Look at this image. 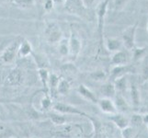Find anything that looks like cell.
Segmentation results:
<instances>
[{"mask_svg":"<svg viewBox=\"0 0 148 138\" xmlns=\"http://www.w3.org/2000/svg\"><path fill=\"white\" fill-rule=\"evenodd\" d=\"M21 38L18 37L13 40L5 50L0 54V64L2 65H11L15 62V60L18 58V46L21 42Z\"/></svg>","mask_w":148,"mask_h":138,"instance_id":"6da1fadb","label":"cell"},{"mask_svg":"<svg viewBox=\"0 0 148 138\" xmlns=\"http://www.w3.org/2000/svg\"><path fill=\"white\" fill-rule=\"evenodd\" d=\"M53 110L54 112H57L60 114L64 115H75V116H84L90 118L89 115H88L86 112L79 110L77 107L73 106L68 103H64V102H55L53 105Z\"/></svg>","mask_w":148,"mask_h":138,"instance_id":"7a4b0ae2","label":"cell"},{"mask_svg":"<svg viewBox=\"0 0 148 138\" xmlns=\"http://www.w3.org/2000/svg\"><path fill=\"white\" fill-rule=\"evenodd\" d=\"M44 36L48 43L55 44L63 39V33L59 25L56 22L52 21L46 25V28L44 30Z\"/></svg>","mask_w":148,"mask_h":138,"instance_id":"3957f363","label":"cell"},{"mask_svg":"<svg viewBox=\"0 0 148 138\" xmlns=\"http://www.w3.org/2000/svg\"><path fill=\"white\" fill-rule=\"evenodd\" d=\"M110 0H103L99 3L97 8V16H98V32L99 36V43L103 44V32H104V20L108 8Z\"/></svg>","mask_w":148,"mask_h":138,"instance_id":"277c9868","label":"cell"},{"mask_svg":"<svg viewBox=\"0 0 148 138\" xmlns=\"http://www.w3.org/2000/svg\"><path fill=\"white\" fill-rule=\"evenodd\" d=\"M68 44L70 57L75 60L80 54L81 49H82V42H81V39L78 36V33L73 29L71 30L70 37L68 39Z\"/></svg>","mask_w":148,"mask_h":138,"instance_id":"5b68a950","label":"cell"},{"mask_svg":"<svg viewBox=\"0 0 148 138\" xmlns=\"http://www.w3.org/2000/svg\"><path fill=\"white\" fill-rule=\"evenodd\" d=\"M24 80L25 76L23 71L18 67H16L8 74L4 83L8 87H19L24 83Z\"/></svg>","mask_w":148,"mask_h":138,"instance_id":"8992f818","label":"cell"},{"mask_svg":"<svg viewBox=\"0 0 148 138\" xmlns=\"http://www.w3.org/2000/svg\"><path fill=\"white\" fill-rule=\"evenodd\" d=\"M59 128L55 131V135L59 138H74L75 136H79L77 134L79 131H82L79 124H64L62 126H58Z\"/></svg>","mask_w":148,"mask_h":138,"instance_id":"52a82bcc","label":"cell"},{"mask_svg":"<svg viewBox=\"0 0 148 138\" xmlns=\"http://www.w3.org/2000/svg\"><path fill=\"white\" fill-rule=\"evenodd\" d=\"M135 72V68L132 65H115L112 67L110 73V81L113 82L117 78L121 76H127L128 74H132Z\"/></svg>","mask_w":148,"mask_h":138,"instance_id":"ba28073f","label":"cell"},{"mask_svg":"<svg viewBox=\"0 0 148 138\" xmlns=\"http://www.w3.org/2000/svg\"><path fill=\"white\" fill-rule=\"evenodd\" d=\"M137 24H134V26H130L127 28L122 32V44L127 50H132L134 46L135 42V32H136Z\"/></svg>","mask_w":148,"mask_h":138,"instance_id":"9c48e42d","label":"cell"},{"mask_svg":"<svg viewBox=\"0 0 148 138\" xmlns=\"http://www.w3.org/2000/svg\"><path fill=\"white\" fill-rule=\"evenodd\" d=\"M64 8L68 13L76 16H83L86 10L81 0H65Z\"/></svg>","mask_w":148,"mask_h":138,"instance_id":"30bf717a","label":"cell"},{"mask_svg":"<svg viewBox=\"0 0 148 138\" xmlns=\"http://www.w3.org/2000/svg\"><path fill=\"white\" fill-rule=\"evenodd\" d=\"M76 92H77L82 98H84L85 100L91 102V103L98 104V100H99L98 97H97L94 92L89 88H88L86 85H84V84L79 85L77 87V89H76Z\"/></svg>","mask_w":148,"mask_h":138,"instance_id":"8fae6325","label":"cell"},{"mask_svg":"<svg viewBox=\"0 0 148 138\" xmlns=\"http://www.w3.org/2000/svg\"><path fill=\"white\" fill-rule=\"evenodd\" d=\"M98 105L99 107V109L107 114H114L117 112L115 105H114V101L112 100V99L109 98H101L99 99L98 100Z\"/></svg>","mask_w":148,"mask_h":138,"instance_id":"7c38bea8","label":"cell"},{"mask_svg":"<svg viewBox=\"0 0 148 138\" xmlns=\"http://www.w3.org/2000/svg\"><path fill=\"white\" fill-rule=\"evenodd\" d=\"M109 119L121 130L124 129L130 125V121L123 114L119 113V112H116L114 114H110Z\"/></svg>","mask_w":148,"mask_h":138,"instance_id":"4fadbf2b","label":"cell"},{"mask_svg":"<svg viewBox=\"0 0 148 138\" xmlns=\"http://www.w3.org/2000/svg\"><path fill=\"white\" fill-rule=\"evenodd\" d=\"M130 56L125 51H117L111 56V63L114 65H128Z\"/></svg>","mask_w":148,"mask_h":138,"instance_id":"5bb4252c","label":"cell"},{"mask_svg":"<svg viewBox=\"0 0 148 138\" xmlns=\"http://www.w3.org/2000/svg\"><path fill=\"white\" fill-rule=\"evenodd\" d=\"M113 101H114V105H115L117 112L123 114L124 112L129 111V105L127 103V101L125 100V99L123 98L122 94L116 93Z\"/></svg>","mask_w":148,"mask_h":138,"instance_id":"9a60e30c","label":"cell"},{"mask_svg":"<svg viewBox=\"0 0 148 138\" xmlns=\"http://www.w3.org/2000/svg\"><path fill=\"white\" fill-rule=\"evenodd\" d=\"M32 54V46L26 39H22L18 50V58H25Z\"/></svg>","mask_w":148,"mask_h":138,"instance_id":"2e32d148","label":"cell"},{"mask_svg":"<svg viewBox=\"0 0 148 138\" xmlns=\"http://www.w3.org/2000/svg\"><path fill=\"white\" fill-rule=\"evenodd\" d=\"M49 119L51 122L55 126H62L64 124H68V116L67 115H64V114H60L57 112H53V113H49Z\"/></svg>","mask_w":148,"mask_h":138,"instance_id":"e0dca14e","label":"cell"},{"mask_svg":"<svg viewBox=\"0 0 148 138\" xmlns=\"http://www.w3.org/2000/svg\"><path fill=\"white\" fill-rule=\"evenodd\" d=\"M100 92L104 95V98H109V99H113L116 95L114 85L112 82H110V81L101 86Z\"/></svg>","mask_w":148,"mask_h":138,"instance_id":"ac0fdd59","label":"cell"},{"mask_svg":"<svg viewBox=\"0 0 148 138\" xmlns=\"http://www.w3.org/2000/svg\"><path fill=\"white\" fill-rule=\"evenodd\" d=\"M59 81H60V78L58 75H56L55 73H51L49 75L48 89H49V94L51 97H52L54 93H56V89H57Z\"/></svg>","mask_w":148,"mask_h":138,"instance_id":"d6986e66","label":"cell"},{"mask_svg":"<svg viewBox=\"0 0 148 138\" xmlns=\"http://www.w3.org/2000/svg\"><path fill=\"white\" fill-rule=\"evenodd\" d=\"M112 83H113V85H114L116 93L122 94L123 92H125L127 90V87H128V81H127L126 76H121V78H117Z\"/></svg>","mask_w":148,"mask_h":138,"instance_id":"ffe728a7","label":"cell"},{"mask_svg":"<svg viewBox=\"0 0 148 138\" xmlns=\"http://www.w3.org/2000/svg\"><path fill=\"white\" fill-rule=\"evenodd\" d=\"M49 75H50V73H49V71H48L47 68H40V69H38V76L40 78V82H42V84L45 94H49V89H48Z\"/></svg>","mask_w":148,"mask_h":138,"instance_id":"44dd1931","label":"cell"},{"mask_svg":"<svg viewBox=\"0 0 148 138\" xmlns=\"http://www.w3.org/2000/svg\"><path fill=\"white\" fill-rule=\"evenodd\" d=\"M71 89V83L65 78H60V81L58 83L57 89H56V93L60 95H67Z\"/></svg>","mask_w":148,"mask_h":138,"instance_id":"7402d4cb","label":"cell"},{"mask_svg":"<svg viewBox=\"0 0 148 138\" xmlns=\"http://www.w3.org/2000/svg\"><path fill=\"white\" fill-rule=\"evenodd\" d=\"M130 91L132 105H134V108H137L140 105V92L134 83H132L130 85Z\"/></svg>","mask_w":148,"mask_h":138,"instance_id":"603a6c76","label":"cell"},{"mask_svg":"<svg viewBox=\"0 0 148 138\" xmlns=\"http://www.w3.org/2000/svg\"><path fill=\"white\" fill-rule=\"evenodd\" d=\"M61 72H62V74L66 76L65 79H67V78H72V76H74L76 74V72H77V69H76L74 64L66 63L62 65V67H61Z\"/></svg>","mask_w":148,"mask_h":138,"instance_id":"cb8c5ba5","label":"cell"},{"mask_svg":"<svg viewBox=\"0 0 148 138\" xmlns=\"http://www.w3.org/2000/svg\"><path fill=\"white\" fill-rule=\"evenodd\" d=\"M122 45V42L119 39H115V38H109L106 42V47L110 52H117V51H120L121 47Z\"/></svg>","mask_w":148,"mask_h":138,"instance_id":"d4e9b609","label":"cell"},{"mask_svg":"<svg viewBox=\"0 0 148 138\" xmlns=\"http://www.w3.org/2000/svg\"><path fill=\"white\" fill-rule=\"evenodd\" d=\"M32 55L33 56V59H34V62L36 64V65L38 66V69L40 68H47L48 67V60L46 58V56L43 55V54H32Z\"/></svg>","mask_w":148,"mask_h":138,"instance_id":"484cf974","label":"cell"},{"mask_svg":"<svg viewBox=\"0 0 148 138\" xmlns=\"http://www.w3.org/2000/svg\"><path fill=\"white\" fill-rule=\"evenodd\" d=\"M58 53L61 56L69 55V44L68 39L63 38L58 43Z\"/></svg>","mask_w":148,"mask_h":138,"instance_id":"4316f807","label":"cell"},{"mask_svg":"<svg viewBox=\"0 0 148 138\" xmlns=\"http://www.w3.org/2000/svg\"><path fill=\"white\" fill-rule=\"evenodd\" d=\"M45 94V93H44ZM53 100L52 97L49 94H45L43 98L40 100V108L43 111H49L51 109H53Z\"/></svg>","mask_w":148,"mask_h":138,"instance_id":"83f0119b","label":"cell"},{"mask_svg":"<svg viewBox=\"0 0 148 138\" xmlns=\"http://www.w3.org/2000/svg\"><path fill=\"white\" fill-rule=\"evenodd\" d=\"M13 135V133L9 127L3 122H0V138H9Z\"/></svg>","mask_w":148,"mask_h":138,"instance_id":"f1b7e54d","label":"cell"},{"mask_svg":"<svg viewBox=\"0 0 148 138\" xmlns=\"http://www.w3.org/2000/svg\"><path fill=\"white\" fill-rule=\"evenodd\" d=\"M10 3L21 8H28L33 6V0H11Z\"/></svg>","mask_w":148,"mask_h":138,"instance_id":"f546056e","label":"cell"},{"mask_svg":"<svg viewBox=\"0 0 148 138\" xmlns=\"http://www.w3.org/2000/svg\"><path fill=\"white\" fill-rule=\"evenodd\" d=\"M89 76L95 81H101V80H104L107 76H106L105 71L97 70V71H94V72H91L89 74Z\"/></svg>","mask_w":148,"mask_h":138,"instance_id":"4dcf8cb0","label":"cell"},{"mask_svg":"<svg viewBox=\"0 0 148 138\" xmlns=\"http://www.w3.org/2000/svg\"><path fill=\"white\" fill-rule=\"evenodd\" d=\"M131 124L134 126H140L143 124V116L140 114H134L131 118Z\"/></svg>","mask_w":148,"mask_h":138,"instance_id":"1f68e13d","label":"cell"},{"mask_svg":"<svg viewBox=\"0 0 148 138\" xmlns=\"http://www.w3.org/2000/svg\"><path fill=\"white\" fill-rule=\"evenodd\" d=\"M132 51L134 52V56H132V57H134V60L136 61V60H138L141 57V56H143V54H145V48H136V47H134Z\"/></svg>","mask_w":148,"mask_h":138,"instance_id":"d6a6232c","label":"cell"},{"mask_svg":"<svg viewBox=\"0 0 148 138\" xmlns=\"http://www.w3.org/2000/svg\"><path fill=\"white\" fill-rule=\"evenodd\" d=\"M132 133H134V129H132V127L129 125L128 127L121 130V135L123 138H132Z\"/></svg>","mask_w":148,"mask_h":138,"instance_id":"836d02e7","label":"cell"},{"mask_svg":"<svg viewBox=\"0 0 148 138\" xmlns=\"http://www.w3.org/2000/svg\"><path fill=\"white\" fill-rule=\"evenodd\" d=\"M143 78L145 81L148 79V59H145L144 67H143Z\"/></svg>","mask_w":148,"mask_h":138,"instance_id":"e575fe53","label":"cell"},{"mask_svg":"<svg viewBox=\"0 0 148 138\" xmlns=\"http://www.w3.org/2000/svg\"><path fill=\"white\" fill-rule=\"evenodd\" d=\"M53 5H54V3L53 0H46L44 3V9L49 11V10H51L53 8Z\"/></svg>","mask_w":148,"mask_h":138,"instance_id":"d590c367","label":"cell"},{"mask_svg":"<svg viewBox=\"0 0 148 138\" xmlns=\"http://www.w3.org/2000/svg\"><path fill=\"white\" fill-rule=\"evenodd\" d=\"M81 1H82L83 5L85 6V8H89L91 5L94 3L95 0H81Z\"/></svg>","mask_w":148,"mask_h":138,"instance_id":"8d00e7d4","label":"cell"},{"mask_svg":"<svg viewBox=\"0 0 148 138\" xmlns=\"http://www.w3.org/2000/svg\"><path fill=\"white\" fill-rule=\"evenodd\" d=\"M143 122L148 124V114H145V115L143 116Z\"/></svg>","mask_w":148,"mask_h":138,"instance_id":"74e56055","label":"cell"},{"mask_svg":"<svg viewBox=\"0 0 148 138\" xmlns=\"http://www.w3.org/2000/svg\"><path fill=\"white\" fill-rule=\"evenodd\" d=\"M54 4H64L65 0H53Z\"/></svg>","mask_w":148,"mask_h":138,"instance_id":"f35d334b","label":"cell"},{"mask_svg":"<svg viewBox=\"0 0 148 138\" xmlns=\"http://www.w3.org/2000/svg\"><path fill=\"white\" fill-rule=\"evenodd\" d=\"M143 87H144V89H145L148 90V79H146V80L145 81V83H144V85H143Z\"/></svg>","mask_w":148,"mask_h":138,"instance_id":"ab89813d","label":"cell"},{"mask_svg":"<svg viewBox=\"0 0 148 138\" xmlns=\"http://www.w3.org/2000/svg\"><path fill=\"white\" fill-rule=\"evenodd\" d=\"M0 2H11V0H0Z\"/></svg>","mask_w":148,"mask_h":138,"instance_id":"60d3db41","label":"cell"},{"mask_svg":"<svg viewBox=\"0 0 148 138\" xmlns=\"http://www.w3.org/2000/svg\"><path fill=\"white\" fill-rule=\"evenodd\" d=\"M32 138H35V137H32Z\"/></svg>","mask_w":148,"mask_h":138,"instance_id":"b9f144b4","label":"cell"},{"mask_svg":"<svg viewBox=\"0 0 148 138\" xmlns=\"http://www.w3.org/2000/svg\"><path fill=\"white\" fill-rule=\"evenodd\" d=\"M147 30H148V28H147Z\"/></svg>","mask_w":148,"mask_h":138,"instance_id":"7bdbcfd3","label":"cell"}]
</instances>
